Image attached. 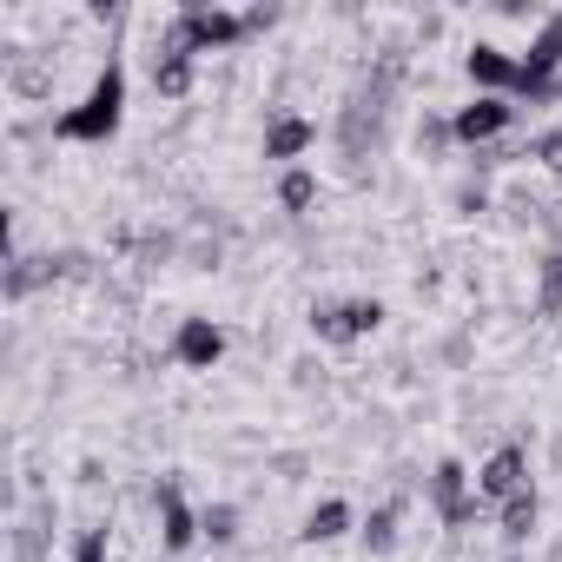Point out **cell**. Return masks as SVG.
Returning a JSON list of instances; mask_svg holds the SVG:
<instances>
[{
  "label": "cell",
  "instance_id": "6da1fadb",
  "mask_svg": "<svg viewBox=\"0 0 562 562\" xmlns=\"http://www.w3.org/2000/svg\"><path fill=\"white\" fill-rule=\"evenodd\" d=\"M120 120H126V67L106 60V67L93 74L87 100L54 120V133H60V139H106V133H120Z\"/></svg>",
  "mask_w": 562,
  "mask_h": 562
},
{
  "label": "cell",
  "instance_id": "7a4b0ae2",
  "mask_svg": "<svg viewBox=\"0 0 562 562\" xmlns=\"http://www.w3.org/2000/svg\"><path fill=\"white\" fill-rule=\"evenodd\" d=\"M384 325V305L378 299H331V305H312V331L325 345H358Z\"/></svg>",
  "mask_w": 562,
  "mask_h": 562
},
{
  "label": "cell",
  "instance_id": "3957f363",
  "mask_svg": "<svg viewBox=\"0 0 562 562\" xmlns=\"http://www.w3.org/2000/svg\"><path fill=\"white\" fill-rule=\"evenodd\" d=\"M555 67H562V14H549V21L536 27L529 54L516 60V93H509V100H542L549 80H555Z\"/></svg>",
  "mask_w": 562,
  "mask_h": 562
},
{
  "label": "cell",
  "instance_id": "277c9868",
  "mask_svg": "<svg viewBox=\"0 0 562 562\" xmlns=\"http://www.w3.org/2000/svg\"><path fill=\"white\" fill-rule=\"evenodd\" d=\"M430 503H437L443 529H470V522H483V496H470V470H463L457 457H443V463L430 470Z\"/></svg>",
  "mask_w": 562,
  "mask_h": 562
},
{
  "label": "cell",
  "instance_id": "5b68a950",
  "mask_svg": "<svg viewBox=\"0 0 562 562\" xmlns=\"http://www.w3.org/2000/svg\"><path fill=\"white\" fill-rule=\"evenodd\" d=\"M179 27H186L192 54H225V47H238V41L251 34V21H245V14H232V8H199V0L179 14Z\"/></svg>",
  "mask_w": 562,
  "mask_h": 562
},
{
  "label": "cell",
  "instance_id": "8992f818",
  "mask_svg": "<svg viewBox=\"0 0 562 562\" xmlns=\"http://www.w3.org/2000/svg\"><path fill=\"white\" fill-rule=\"evenodd\" d=\"M509 120H516V106H509V100L476 93L470 106H457V113H450V139H457V146H490L496 133H509Z\"/></svg>",
  "mask_w": 562,
  "mask_h": 562
},
{
  "label": "cell",
  "instance_id": "52a82bcc",
  "mask_svg": "<svg viewBox=\"0 0 562 562\" xmlns=\"http://www.w3.org/2000/svg\"><path fill=\"white\" fill-rule=\"evenodd\" d=\"M516 490H529V457H522V443H503V450L476 470V496H483V503H509Z\"/></svg>",
  "mask_w": 562,
  "mask_h": 562
},
{
  "label": "cell",
  "instance_id": "ba28073f",
  "mask_svg": "<svg viewBox=\"0 0 562 562\" xmlns=\"http://www.w3.org/2000/svg\"><path fill=\"white\" fill-rule=\"evenodd\" d=\"M172 358H179L186 371H212V364L225 358V331H218L212 318H186V325L172 331Z\"/></svg>",
  "mask_w": 562,
  "mask_h": 562
},
{
  "label": "cell",
  "instance_id": "9c48e42d",
  "mask_svg": "<svg viewBox=\"0 0 562 562\" xmlns=\"http://www.w3.org/2000/svg\"><path fill=\"white\" fill-rule=\"evenodd\" d=\"M159 542H166L172 555H186V549L199 542V516H192V503L179 496V476L159 483Z\"/></svg>",
  "mask_w": 562,
  "mask_h": 562
},
{
  "label": "cell",
  "instance_id": "30bf717a",
  "mask_svg": "<svg viewBox=\"0 0 562 562\" xmlns=\"http://www.w3.org/2000/svg\"><path fill=\"white\" fill-rule=\"evenodd\" d=\"M463 74H470L483 93H496V100H509V93H516V60H509L503 47H490V41H476V47L463 54Z\"/></svg>",
  "mask_w": 562,
  "mask_h": 562
},
{
  "label": "cell",
  "instance_id": "8fae6325",
  "mask_svg": "<svg viewBox=\"0 0 562 562\" xmlns=\"http://www.w3.org/2000/svg\"><path fill=\"white\" fill-rule=\"evenodd\" d=\"M312 139H318V126H312V120L278 113V120L265 126V159H299V153H312Z\"/></svg>",
  "mask_w": 562,
  "mask_h": 562
},
{
  "label": "cell",
  "instance_id": "7c38bea8",
  "mask_svg": "<svg viewBox=\"0 0 562 562\" xmlns=\"http://www.w3.org/2000/svg\"><path fill=\"white\" fill-rule=\"evenodd\" d=\"M67 271H74L67 251H60V258H21V251H14V258H8V299H27L34 285H54V278H67Z\"/></svg>",
  "mask_w": 562,
  "mask_h": 562
},
{
  "label": "cell",
  "instance_id": "4fadbf2b",
  "mask_svg": "<svg viewBox=\"0 0 562 562\" xmlns=\"http://www.w3.org/2000/svg\"><path fill=\"white\" fill-rule=\"evenodd\" d=\"M358 536H364V549H371V555H391V549H397V536H404V496L378 503V509L364 516V529H358Z\"/></svg>",
  "mask_w": 562,
  "mask_h": 562
},
{
  "label": "cell",
  "instance_id": "5bb4252c",
  "mask_svg": "<svg viewBox=\"0 0 562 562\" xmlns=\"http://www.w3.org/2000/svg\"><path fill=\"white\" fill-rule=\"evenodd\" d=\"M153 93L159 100H186L192 93V54H153Z\"/></svg>",
  "mask_w": 562,
  "mask_h": 562
},
{
  "label": "cell",
  "instance_id": "9a60e30c",
  "mask_svg": "<svg viewBox=\"0 0 562 562\" xmlns=\"http://www.w3.org/2000/svg\"><path fill=\"white\" fill-rule=\"evenodd\" d=\"M345 529H351V503L325 496V503L305 516V529H299V536H305V542H331V536H345Z\"/></svg>",
  "mask_w": 562,
  "mask_h": 562
},
{
  "label": "cell",
  "instance_id": "2e32d148",
  "mask_svg": "<svg viewBox=\"0 0 562 562\" xmlns=\"http://www.w3.org/2000/svg\"><path fill=\"white\" fill-rule=\"evenodd\" d=\"M536 516H542V496H536V490H516V496L503 503V536H509V542H529Z\"/></svg>",
  "mask_w": 562,
  "mask_h": 562
},
{
  "label": "cell",
  "instance_id": "e0dca14e",
  "mask_svg": "<svg viewBox=\"0 0 562 562\" xmlns=\"http://www.w3.org/2000/svg\"><path fill=\"white\" fill-rule=\"evenodd\" d=\"M278 205H285V212H312L318 205V179L305 166H292L285 179H278Z\"/></svg>",
  "mask_w": 562,
  "mask_h": 562
},
{
  "label": "cell",
  "instance_id": "ac0fdd59",
  "mask_svg": "<svg viewBox=\"0 0 562 562\" xmlns=\"http://www.w3.org/2000/svg\"><path fill=\"white\" fill-rule=\"evenodd\" d=\"M199 536H205V542H218V549H225V542H238V509H232V503L199 509Z\"/></svg>",
  "mask_w": 562,
  "mask_h": 562
},
{
  "label": "cell",
  "instance_id": "d6986e66",
  "mask_svg": "<svg viewBox=\"0 0 562 562\" xmlns=\"http://www.w3.org/2000/svg\"><path fill=\"white\" fill-rule=\"evenodd\" d=\"M555 312H562V251L542 258V318H555Z\"/></svg>",
  "mask_w": 562,
  "mask_h": 562
},
{
  "label": "cell",
  "instance_id": "ffe728a7",
  "mask_svg": "<svg viewBox=\"0 0 562 562\" xmlns=\"http://www.w3.org/2000/svg\"><path fill=\"white\" fill-rule=\"evenodd\" d=\"M529 159L549 166V172H562V126H549L542 139H529Z\"/></svg>",
  "mask_w": 562,
  "mask_h": 562
},
{
  "label": "cell",
  "instance_id": "44dd1931",
  "mask_svg": "<svg viewBox=\"0 0 562 562\" xmlns=\"http://www.w3.org/2000/svg\"><path fill=\"white\" fill-rule=\"evenodd\" d=\"M417 146H424V153H443V146H457V139H450V120H424V126H417Z\"/></svg>",
  "mask_w": 562,
  "mask_h": 562
},
{
  "label": "cell",
  "instance_id": "7402d4cb",
  "mask_svg": "<svg viewBox=\"0 0 562 562\" xmlns=\"http://www.w3.org/2000/svg\"><path fill=\"white\" fill-rule=\"evenodd\" d=\"M74 562H106V529H87L80 549H74Z\"/></svg>",
  "mask_w": 562,
  "mask_h": 562
},
{
  "label": "cell",
  "instance_id": "603a6c76",
  "mask_svg": "<svg viewBox=\"0 0 562 562\" xmlns=\"http://www.w3.org/2000/svg\"><path fill=\"white\" fill-rule=\"evenodd\" d=\"M542 100H562V80H549V93H542Z\"/></svg>",
  "mask_w": 562,
  "mask_h": 562
},
{
  "label": "cell",
  "instance_id": "cb8c5ba5",
  "mask_svg": "<svg viewBox=\"0 0 562 562\" xmlns=\"http://www.w3.org/2000/svg\"><path fill=\"white\" fill-rule=\"evenodd\" d=\"M509 562H516V555H509Z\"/></svg>",
  "mask_w": 562,
  "mask_h": 562
}]
</instances>
